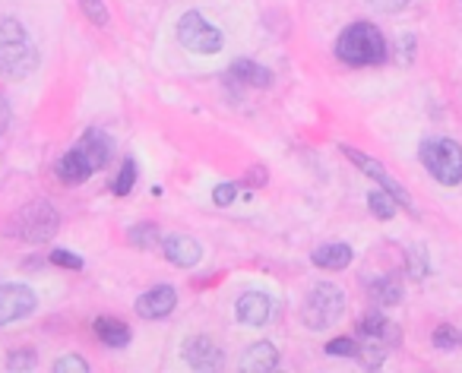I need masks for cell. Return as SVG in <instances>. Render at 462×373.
<instances>
[{
	"label": "cell",
	"mask_w": 462,
	"mask_h": 373,
	"mask_svg": "<svg viewBox=\"0 0 462 373\" xmlns=\"http://www.w3.org/2000/svg\"><path fill=\"white\" fill-rule=\"evenodd\" d=\"M35 307H39V297H35L32 288L16 282L0 285V326L26 320V316L35 314Z\"/></svg>",
	"instance_id": "ba28073f"
},
{
	"label": "cell",
	"mask_w": 462,
	"mask_h": 373,
	"mask_svg": "<svg viewBox=\"0 0 462 373\" xmlns=\"http://www.w3.org/2000/svg\"><path fill=\"white\" fill-rule=\"evenodd\" d=\"M92 332H96V339L108 348H127L130 345V326L121 320H115V316H98V320L92 323Z\"/></svg>",
	"instance_id": "d6986e66"
},
{
	"label": "cell",
	"mask_w": 462,
	"mask_h": 373,
	"mask_svg": "<svg viewBox=\"0 0 462 373\" xmlns=\"http://www.w3.org/2000/svg\"><path fill=\"white\" fill-rule=\"evenodd\" d=\"M273 316V301L263 291H245L235 304V320L245 326H266Z\"/></svg>",
	"instance_id": "7c38bea8"
},
{
	"label": "cell",
	"mask_w": 462,
	"mask_h": 373,
	"mask_svg": "<svg viewBox=\"0 0 462 373\" xmlns=\"http://www.w3.org/2000/svg\"><path fill=\"white\" fill-rule=\"evenodd\" d=\"M162 253L178 269H193L203 259V247L190 234H168V238H162Z\"/></svg>",
	"instance_id": "30bf717a"
},
{
	"label": "cell",
	"mask_w": 462,
	"mask_h": 373,
	"mask_svg": "<svg viewBox=\"0 0 462 373\" xmlns=\"http://www.w3.org/2000/svg\"><path fill=\"white\" fill-rule=\"evenodd\" d=\"M355 332H358V339H380L386 348H399V339H402V329L386 320L383 314H365Z\"/></svg>",
	"instance_id": "5bb4252c"
},
{
	"label": "cell",
	"mask_w": 462,
	"mask_h": 373,
	"mask_svg": "<svg viewBox=\"0 0 462 373\" xmlns=\"http://www.w3.org/2000/svg\"><path fill=\"white\" fill-rule=\"evenodd\" d=\"M73 149H77V152L89 161L92 171H102V168L111 161V149H115V146H111V136L102 133V130H86Z\"/></svg>",
	"instance_id": "4fadbf2b"
},
{
	"label": "cell",
	"mask_w": 462,
	"mask_h": 373,
	"mask_svg": "<svg viewBox=\"0 0 462 373\" xmlns=\"http://www.w3.org/2000/svg\"><path fill=\"white\" fill-rule=\"evenodd\" d=\"M7 367L14 373L16 370H32V367H35V351H32V348H26V351H14L7 358Z\"/></svg>",
	"instance_id": "f1b7e54d"
},
{
	"label": "cell",
	"mask_w": 462,
	"mask_h": 373,
	"mask_svg": "<svg viewBox=\"0 0 462 373\" xmlns=\"http://www.w3.org/2000/svg\"><path fill=\"white\" fill-rule=\"evenodd\" d=\"M241 367H245L247 373H270V370H276V367H279L276 345H270V341H254V345L245 351V358H241Z\"/></svg>",
	"instance_id": "e0dca14e"
},
{
	"label": "cell",
	"mask_w": 462,
	"mask_h": 373,
	"mask_svg": "<svg viewBox=\"0 0 462 373\" xmlns=\"http://www.w3.org/2000/svg\"><path fill=\"white\" fill-rule=\"evenodd\" d=\"M409 276L411 278H424L428 276V257H424V247L409 253Z\"/></svg>",
	"instance_id": "f546056e"
},
{
	"label": "cell",
	"mask_w": 462,
	"mask_h": 373,
	"mask_svg": "<svg viewBox=\"0 0 462 373\" xmlns=\"http://www.w3.org/2000/svg\"><path fill=\"white\" fill-rule=\"evenodd\" d=\"M58 177H60V184H70V186H77V184H86V180L92 177V168H89V161L83 159V155L77 152V149H70L67 155H60V161H58Z\"/></svg>",
	"instance_id": "ac0fdd59"
},
{
	"label": "cell",
	"mask_w": 462,
	"mask_h": 373,
	"mask_svg": "<svg viewBox=\"0 0 462 373\" xmlns=\"http://www.w3.org/2000/svg\"><path fill=\"white\" fill-rule=\"evenodd\" d=\"M342 155H346V159L352 161V165L358 168V171H365L367 177H374V180H377V184L383 186L386 194H390L393 200L399 203V206H405V209H411V206H415V203H411V196H409V190H405V186L399 184V180L393 177V174L386 171V168L380 165L377 159H371V155L358 152V149H352V146H342Z\"/></svg>",
	"instance_id": "52a82bcc"
},
{
	"label": "cell",
	"mask_w": 462,
	"mask_h": 373,
	"mask_svg": "<svg viewBox=\"0 0 462 373\" xmlns=\"http://www.w3.org/2000/svg\"><path fill=\"white\" fill-rule=\"evenodd\" d=\"M134 186H136V161L134 159H124L121 171H117V177H115V194L117 196H127Z\"/></svg>",
	"instance_id": "603a6c76"
},
{
	"label": "cell",
	"mask_w": 462,
	"mask_h": 373,
	"mask_svg": "<svg viewBox=\"0 0 462 373\" xmlns=\"http://www.w3.org/2000/svg\"><path fill=\"white\" fill-rule=\"evenodd\" d=\"M352 247L348 244H339V241H329V244L317 247L314 253H310V263L317 266V269H327V272H339V269H348L352 266Z\"/></svg>",
	"instance_id": "9a60e30c"
},
{
	"label": "cell",
	"mask_w": 462,
	"mask_h": 373,
	"mask_svg": "<svg viewBox=\"0 0 462 373\" xmlns=\"http://www.w3.org/2000/svg\"><path fill=\"white\" fill-rule=\"evenodd\" d=\"M174 307H178V291L171 285H155L136 297V314L143 320H165L168 314H174Z\"/></svg>",
	"instance_id": "8fae6325"
},
{
	"label": "cell",
	"mask_w": 462,
	"mask_h": 373,
	"mask_svg": "<svg viewBox=\"0 0 462 373\" xmlns=\"http://www.w3.org/2000/svg\"><path fill=\"white\" fill-rule=\"evenodd\" d=\"M228 77L238 79V86H251V89H270L273 86V73L266 67H260L251 58H238L228 67Z\"/></svg>",
	"instance_id": "2e32d148"
},
{
	"label": "cell",
	"mask_w": 462,
	"mask_h": 373,
	"mask_svg": "<svg viewBox=\"0 0 462 373\" xmlns=\"http://www.w3.org/2000/svg\"><path fill=\"white\" fill-rule=\"evenodd\" d=\"M178 41L193 54H218L225 48L222 29L206 23L197 10H187V14L178 20Z\"/></svg>",
	"instance_id": "8992f818"
},
{
	"label": "cell",
	"mask_w": 462,
	"mask_h": 373,
	"mask_svg": "<svg viewBox=\"0 0 462 373\" xmlns=\"http://www.w3.org/2000/svg\"><path fill=\"white\" fill-rule=\"evenodd\" d=\"M54 373H89V364H86V358H79V354H64V358H58V364H54Z\"/></svg>",
	"instance_id": "4316f807"
},
{
	"label": "cell",
	"mask_w": 462,
	"mask_h": 373,
	"mask_svg": "<svg viewBox=\"0 0 462 373\" xmlns=\"http://www.w3.org/2000/svg\"><path fill=\"white\" fill-rule=\"evenodd\" d=\"M39 51H35L29 32L16 20H0V77L23 79L35 70Z\"/></svg>",
	"instance_id": "7a4b0ae2"
},
{
	"label": "cell",
	"mask_w": 462,
	"mask_h": 373,
	"mask_svg": "<svg viewBox=\"0 0 462 373\" xmlns=\"http://www.w3.org/2000/svg\"><path fill=\"white\" fill-rule=\"evenodd\" d=\"M424 171L443 186L462 184V146L449 136H428L418 149Z\"/></svg>",
	"instance_id": "3957f363"
},
{
	"label": "cell",
	"mask_w": 462,
	"mask_h": 373,
	"mask_svg": "<svg viewBox=\"0 0 462 373\" xmlns=\"http://www.w3.org/2000/svg\"><path fill=\"white\" fill-rule=\"evenodd\" d=\"M346 314V291L333 282H317L314 288L304 295L301 304V323L314 332L336 326Z\"/></svg>",
	"instance_id": "5b68a950"
},
{
	"label": "cell",
	"mask_w": 462,
	"mask_h": 373,
	"mask_svg": "<svg viewBox=\"0 0 462 373\" xmlns=\"http://www.w3.org/2000/svg\"><path fill=\"white\" fill-rule=\"evenodd\" d=\"M430 341H434V348H440V351H456V348L462 345V332L453 326H437Z\"/></svg>",
	"instance_id": "cb8c5ba5"
},
{
	"label": "cell",
	"mask_w": 462,
	"mask_h": 373,
	"mask_svg": "<svg viewBox=\"0 0 462 373\" xmlns=\"http://www.w3.org/2000/svg\"><path fill=\"white\" fill-rule=\"evenodd\" d=\"M358 351H361L358 339H333V341H327V354H333V358H358Z\"/></svg>",
	"instance_id": "d4e9b609"
},
{
	"label": "cell",
	"mask_w": 462,
	"mask_h": 373,
	"mask_svg": "<svg viewBox=\"0 0 462 373\" xmlns=\"http://www.w3.org/2000/svg\"><path fill=\"white\" fill-rule=\"evenodd\" d=\"M367 206H371V213L377 215L380 222H390L393 215H396V200H393L386 190H371V194H367Z\"/></svg>",
	"instance_id": "7402d4cb"
},
{
	"label": "cell",
	"mask_w": 462,
	"mask_h": 373,
	"mask_svg": "<svg viewBox=\"0 0 462 373\" xmlns=\"http://www.w3.org/2000/svg\"><path fill=\"white\" fill-rule=\"evenodd\" d=\"M184 360L193 367V370H222L225 354L209 335H193V339L184 341Z\"/></svg>",
	"instance_id": "9c48e42d"
},
{
	"label": "cell",
	"mask_w": 462,
	"mask_h": 373,
	"mask_svg": "<svg viewBox=\"0 0 462 373\" xmlns=\"http://www.w3.org/2000/svg\"><path fill=\"white\" fill-rule=\"evenodd\" d=\"M58 228H60V215L48 200L29 203V206L14 213V219L7 222L10 238L26 241V244H45V241H51L58 234Z\"/></svg>",
	"instance_id": "277c9868"
},
{
	"label": "cell",
	"mask_w": 462,
	"mask_h": 373,
	"mask_svg": "<svg viewBox=\"0 0 462 373\" xmlns=\"http://www.w3.org/2000/svg\"><path fill=\"white\" fill-rule=\"evenodd\" d=\"M371 297L377 307H396V304H402V285L390 276H380L371 282Z\"/></svg>",
	"instance_id": "ffe728a7"
},
{
	"label": "cell",
	"mask_w": 462,
	"mask_h": 373,
	"mask_svg": "<svg viewBox=\"0 0 462 373\" xmlns=\"http://www.w3.org/2000/svg\"><path fill=\"white\" fill-rule=\"evenodd\" d=\"M336 58L348 67H374L386 60V39L374 23H352L336 41Z\"/></svg>",
	"instance_id": "6da1fadb"
},
{
	"label": "cell",
	"mask_w": 462,
	"mask_h": 373,
	"mask_svg": "<svg viewBox=\"0 0 462 373\" xmlns=\"http://www.w3.org/2000/svg\"><path fill=\"white\" fill-rule=\"evenodd\" d=\"M51 263L64 266V269H83V257H77V253H70V250H54Z\"/></svg>",
	"instance_id": "4dcf8cb0"
},
{
	"label": "cell",
	"mask_w": 462,
	"mask_h": 373,
	"mask_svg": "<svg viewBox=\"0 0 462 373\" xmlns=\"http://www.w3.org/2000/svg\"><path fill=\"white\" fill-rule=\"evenodd\" d=\"M79 7H83V14L89 16L96 26H108V10H105L102 0H79Z\"/></svg>",
	"instance_id": "83f0119b"
},
{
	"label": "cell",
	"mask_w": 462,
	"mask_h": 373,
	"mask_svg": "<svg viewBox=\"0 0 462 373\" xmlns=\"http://www.w3.org/2000/svg\"><path fill=\"white\" fill-rule=\"evenodd\" d=\"M235 200H238V184H231V180H225V184L212 186V203H216L218 209L231 206Z\"/></svg>",
	"instance_id": "484cf974"
},
{
	"label": "cell",
	"mask_w": 462,
	"mask_h": 373,
	"mask_svg": "<svg viewBox=\"0 0 462 373\" xmlns=\"http://www.w3.org/2000/svg\"><path fill=\"white\" fill-rule=\"evenodd\" d=\"M127 241L134 247H140V250H149V247L162 244V232H159L155 222H140V225H134L127 232Z\"/></svg>",
	"instance_id": "44dd1931"
},
{
	"label": "cell",
	"mask_w": 462,
	"mask_h": 373,
	"mask_svg": "<svg viewBox=\"0 0 462 373\" xmlns=\"http://www.w3.org/2000/svg\"><path fill=\"white\" fill-rule=\"evenodd\" d=\"M7 127H10V102L0 96V136H4V130Z\"/></svg>",
	"instance_id": "836d02e7"
},
{
	"label": "cell",
	"mask_w": 462,
	"mask_h": 373,
	"mask_svg": "<svg viewBox=\"0 0 462 373\" xmlns=\"http://www.w3.org/2000/svg\"><path fill=\"white\" fill-rule=\"evenodd\" d=\"M266 177H270V174H266V168L254 165V168H251V174H247V186H263V184H266Z\"/></svg>",
	"instance_id": "d6a6232c"
},
{
	"label": "cell",
	"mask_w": 462,
	"mask_h": 373,
	"mask_svg": "<svg viewBox=\"0 0 462 373\" xmlns=\"http://www.w3.org/2000/svg\"><path fill=\"white\" fill-rule=\"evenodd\" d=\"M367 4L380 14H399V10L409 7V0H367Z\"/></svg>",
	"instance_id": "1f68e13d"
}]
</instances>
